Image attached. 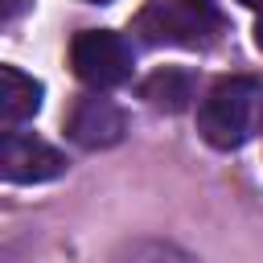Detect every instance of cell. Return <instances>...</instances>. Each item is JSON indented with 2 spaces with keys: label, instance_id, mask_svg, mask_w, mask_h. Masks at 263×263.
<instances>
[{
  "label": "cell",
  "instance_id": "obj_10",
  "mask_svg": "<svg viewBox=\"0 0 263 263\" xmlns=\"http://www.w3.org/2000/svg\"><path fill=\"white\" fill-rule=\"evenodd\" d=\"M238 4H247V8H263V0H238Z\"/></svg>",
  "mask_w": 263,
  "mask_h": 263
},
{
  "label": "cell",
  "instance_id": "obj_8",
  "mask_svg": "<svg viewBox=\"0 0 263 263\" xmlns=\"http://www.w3.org/2000/svg\"><path fill=\"white\" fill-rule=\"evenodd\" d=\"M119 263H197V259H189L185 251H177L168 242H136L119 255Z\"/></svg>",
  "mask_w": 263,
  "mask_h": 263
},
{
  "label": "cell",
  "instance_id": "obj_6",
  "mask_svg": "<svg viewBox=\"0 0 263 263\" xmlns=\"http://www.w3.org/2000/svg\"><path fill=\"white\" fill-rule=\"evenodd\" d=\"M41 107V82L16 66H0V119L12 132L16 123L33 119Z\"/></svg>",
  "mask_w": 263,
  "mask_h": 263
},
{
  "label": "cell",
  "instance_id": "obj_3",
  "mask_svg": "<svg viewBox=\"0 0 263 263\" xmlns=\"http://www.w3.org/2000/svg\"><path fill=\"white\" fill-rule=\"evenodd\" d=\"M70 66L86 86L111 90L132 78V45L115 29H86L70 45Z\"/></svg>",
  "mask_w": 263,
  "mask_h": 263
},
{
  "label": "cell",
  "instance_id": "obj_4",
  "mask_svg": "<svg viewBox=\"0 0 263 263\" xmlns=\"http://www.w3.org/2000/svg\"><path fill=\"white\" fill-rule=\"evenodd\" d=\"M0 173L12 181V185H41V181H53L66 173V156L29 136V132H4V144H0Z\"/></svg>",
  "mask_w": 263,
  "mask_h": 263
},
{
  "label": "cell",
  "instance_id": "obj_1",
  "mask_svg": "<svg viewBox=\"0 0 263 263\" xmlns=\"http://www.w3.org/2000/svg\"><path fill=\"white\" fill-rule=\"evenodd\" d=\"M259 107H263V86L247 74H230V78H218L201 107H197V132L210 148H242L255 132V119H259Z\"/></svg>",
  "mask_w": 263,
  "mask_h": 263
},
{
  "label": "cell",
  "instance_id": "obj_9",
  "mask_svg": "<svg viewBox=\"0 0 263 263\" xmlns=\"http://www.w3.org/2000/svg\"><path fill=\"white\" fill-rule=\"evenodd\" d=\"M255 45H259V49H263V16H259V21H255Z\"/></svg>",
  "mask_w": 263,
  "mask_h": 263
},
{
  "label": "cell",
  "instance_id": "obj_11",
  "mask_svg": "<svg viewBox=\"0 0 263 263\" xmlns=\"http://www.w3.org/2000/svg\"><path fill=\"white\" fill-rule=\"evenodd\" d=\"M86 4H107V0H86Z\"/></svg>",
  "mask_w": 263,
  "mask_h": 263
},
{
  "label": "cell",
  "instance_id": "obj_5",
  "mask_svg": "<svg viewBox=\"0 0 263 263\" xmlns=\"http://www.w3.org/2000/svg\"><path fill=\"white\" fill-rule=\"evenodd\" d=\"M70 140L82 148H111L123 140V111L103 99V95H86L74 103L70 111Z\"/></svg>",
  "mask_w": 263,
  "mask_h": 263
},
{
  "label": "cell",
  "instance_id": "obj_2",
  "mask_svg": "<svg viewBox=\"0 0 263 263\" xmlns=\"http://www.w3.org/2000/svg\"><path fill=\"white\" fill-rule=\"evenodd\" d=\"M136 29L144 33L148 45H210L214 33L222 29L218 12L210 0H152L140 16Z\"/></svg>",
  "mask_w": 263,
  "mask_h": 263
},
{
  "label": "cell",
  "instance_id": "obj_7",
  "mask_svg": "<svg viewBox=\"0 0 263 263\" xmlns=\"http://www.w3.org/2000/svg\"><path fill=\"white\" fill-rule=\"evenodd\" d=\"M140 95L156 111H185L189 99H193V74L189 70H177V66H164V70H156V74L144 78Z\"/></svg>",
  "mask_w": 263,
  "mask_h": 263
}]
</instances>
